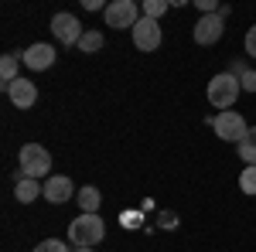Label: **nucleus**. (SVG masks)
I'll return each instance as SVG.
<instances>
[{
  "label": "nucleus",
  "instance_id": "f3484780",
  "mask_svg": "<svg viewBox=\"0 0 256 252\" xmlns=\"http://www.w3.org/2000/svg\"><path fill=\"white\" fill-rule=\"evenodd\" d=\"M102 44H106L102 31H86V34H82V41H79V51H82V55H96Z\"/></svg>",
  "mask_w": 256,
  "mask_h": 252
},
{
  "label": "nucleus",
  "instance_id": "6e6552de",
  "mask_svg": "<svg viewBox=\"0 0 256 252\" xmlns=\"http://www.w3.org/2000/svg\"><path fill=\"white\" fill-rule=\"evenodd\" d=\"M130 34H134V44H137L140 51H158L160 41H164V34H160V24H158V20H150V17H140L137 27H134Z\"/></svg>",
  "mask_w": 256,
  "mask_h": 252
},
{
  "label": "nucleus",
  "instance_id": "412c9836",
  "mask_svg": "<svg viewBox=\"0 0 256 252\" xmlns=\"http://www.w3.org/2000/svg\"><path fill=\"white\" fill-rule=\"evenodd\" d=\"M120 225L123 229H140V212H123L120 215Z\"/></svg>",
  "mask_w": 256,
  "mask_h": 252
},
{
  "label": "nucleus",
  "instance_id": "7ed1b4c3",
  "mask_svg": "<svg viewBox=\"0 0 256 252\" xmlns=\"http://www.w3.org/2000/svg\"><path fill=\"white\" fill-rule=\"evenodd\" d=\"M106 239V222L99 218V215H79L72 225H68V242L79 249V246H99Z\"/></svg>",
  "mask_w": 256,
  "mask_h": 252
},
{
  "label": "nucleus",
  "instance_id": "f257e3e1",
  "mask_svg": "<svg viewBox=\"0 0 256 252\" xmlns=\"http://www.w3.org/2000/svg\"><path fill=\"white\" fill-rule=\"evenodd\" d=\"M239 92H242V85H239V78L232 75V72H218V75H212L208 89H205L208 102L216 106L218 113L232 109V106H236V99H239Z\"/></svg>",
  "mask_w": 256,
  "mask_h": 252
},
{
  "label": "nucleus",
  "instance_id": "39448f33",
  "mask_svg": "<svg viewBox=\"0 0 256 252\" xmlns=\"http://www.w3.org/2000/svg\"><path fill=\"white\" fill-rule=\"evenodd\" d=\"M140 17H144V14H140V7L134 0H113V3H106V10H102L106 27H120V31H126V27L134 31Z\"/></svg>",
  "mask_w": 256,
  "mask_h": 252
},
{
  "label": "nucleus",
  "instance_id": "423d86ee",
  "mask_svg": "<svg viewBox=\"0 0 256 252\" xmlns=\"http://www.w3.org/2000/svg\"><path fill=\"white\" fill-rule=\"evenodd\" d=\"M52 34H55V41L58 44H65V48H79V41H82V24L76 14H55L52 17Z\"/></svg>",
  "mask_w": 256,
  "mask_h": 252
},
{
  "label": "nucleus",
  "instance_id": "f8f14e48",
  "mask_svg": "<svg viewBox=\"0 0 256 252\" xmlns=\"http://www.w3.org/2000/svg\"><path fill=\"white\" fill-rule=\"evenodd\" d=\"M14 198H18L20 205H31V201H38V198H44V184H38V181H31V177H18V188H14Z\"/></svg>",
  "mask_w": 256,
  "mask_h": 252
},
{
  "label": "nucleus",
  "instance_id": "a878e982",
  "mask_svg": "<svg viewBox=\"0 0 256 252\" xmlns=\"http://www.w3.org/2000/svg\"><path fill=\"white\" fill-rule=\"evenodd\" d=\"M76 252H96V249H89V246H79V249H76Z\"/></svg>",
  "mask_w": 256,
  "mask_h": 252
},
{
  "label": "nucleus",
  "instance_id": "9d476101",
  "mask_svg": "<svg viewBox=\"0 0 256 252\" xmlns=\"http://www.w3.org/2000/svg\"><path fill=\"white\" fill-rule=\"evenodd\" d=\"M55 58H58V51L52 48V44H44V41H38V44H31L24 55H20V61L31 68V72H48L52 65H55Z\"/></svg>",
  "mask_w": 256,
  "mask_h": 252
},
{
  "label": "nucleus",
  "instance_id": "6ab92c4d",
  "mask_svg": "<svg viewBox=\"0 0 256 252\" xmlns=\"http://www.w3.org/2000/svg\"><path fill=\"white\" fill-rule=\"evenodd\" d=\"M31 252H68V246H65L62 239H48V242H41V246H34Z\"/></svg>",
  "mask_w": 256,
  "mask_h": 252
},
{
  "label": "nucleus",
  "instance_id": "aec40b11",
  "mask_svg": "<svg viewBox=\"0 0 256 252\" xmlns=\"http://www.w3.org/2000/svg\"><path fill=\"white\" fill-rule=\"evenodd\" d=\"M158 225L171 232V229H178V215L174 212H158Z\"/></svg>",
  "mask_w": 256,
  "mask_h": 252
},
{
  "label": "nucleus",
  "instance_id": "393cba45",
  "mask_svg": "<svg viewBox=\"0 0 256 252\" xmlns=\"http://www.w3.org/2000/svg\"><path fill=\"white\" fill-rule=\"evenodd\" d=\"M82 7H86V10H99V7H102V0H82ZM102 10H106V7H102Z\"/></svg>",
  "mask_w": 256,
  "mask_h": 252
},
{
  "label": "nucleus",
  "instance_id": "4be33fe9",
  "mask_svg": "<svg viewBox=\"0 0 256 252\" xmlns=\"http://www.w3.org/2000/svg\"><path fill=\"white\" fill-rule=\"evenodd\" d=\"M242 48H246V55L250 58H256V24L246 31V41H242Z\"/></svg>",
  "mask_w": 256,
  "mask_h": 252
},
{
  "label": "nucleus",
  "instance_id": "20e7f679",
  "mask_svg": "<svg viewBox=\"0 0 256 252\" xmlns=\"http://www.w3.org/2000/svg\"><path fill=\"white\" fill-rule=\"evenodd\" d=\"M208 126H212L216 136H218V140H226V143H239L242 136L250 133V126H246L242 113H236V109H226V113H218V116H208Z\"/></svg>",
  "mask_w": 256,
  "mask_h": 252
},
{
  "label": "nucleus",
  "instance_id": "a211bd4d",
  "mask_svg": "<svg viewBox=\"0 0 256 252\" xmlns=\"http://www.w3.org/2000/svg\"><path fill=\"white\" fill-rule=\"evenodd\" d=\"M239 191L256 198V167H242V174H239Z\"/></svg>",
  "mask_w": 256,
  "mask_h": 252
},
{
  "label": "nucleus",
  "instance_id": "0eeeda50",
  "mask_svg": "<svg viewBox=\"0 0 256 252\" xmlns=\"http://www.w3.org/2000/svg\"><path fill=\"white\" fill-rule=\"evenodd\" d=\"M222 34H226V20L218 17V14H202L198 24L192 27V38H195V44H202V48L216 44Z\"/></svg>",
  "mask_w": 256,
  "mask_h": 252
},
{
  "label": "nucleus",
  "instance_id": "f03ea898",
  "mask_svg": "<svg viewBox=\"0 0 256 252\" xmlns=\"http://www.w3.org/2000/svg\"><path fill=\"white\" fill-rule=\"evenodd\" d=\"M18 164H20V177L41 181V177H48V171H52V154L41 143H24L18 150Z\"/></svg>",
  "mask_w": 256,
  "mask_h": 252
},
{
  "label": "nucleus",
  "instance_id": "4468645a",
  "mask_svg": "<svg viewBox=\"0 0 256 252\" xmlns=\"http://www.w3.org/2000/svg\"><path fill=\"white\" fill-rule=\"evenodd\" d=\"M236 150H239V160L246 167H256V126H250V133L236 143Z\"/></svg>",
  "mask_w": 256,
  "mask_h": 252
},
{
  "label": "nucleus",
  "instance_id": "2eb2a0df",
  "mask_svg": "<svg viewBox=\"0 0 256 252\" xmlns=\"http://www.w3.org/2000/svg\"><path fill=\"white\" fill-rule=\"evenodd\" d=\"M168 10H171V0H144L140 3V14L150 17V20H160Z\"/></svg>",
  "mask_w": 256,
  "mask_h": 252
},
{
  "label": "nucleus",
  "instance_id": "1a4fd4ad",
  "mask_svg": "<svg viewBox=\"0 0 256 252\" xmlns=\"http://www.w3.org/2000/svg\"><path fill=\"white\" fill-rule=\"evenodd\" d=\"M4 92H7V99H10L18 109H31V106L38 102V85H34L31 78H14L10 85H4Z\"/></svg>",
  "mask_w": 256,
  "mask_h": 252
},
{
  "label": "nucleus",
  "instance_id": "b1692460",
  "mask_svg": "<svg viewBox=\"0 0 256 252\" xmlns=\"http://www.w3.org/2000/svg\"><path fill=\"white\" fill-rule=\"evenodd\" d=\"M229 72H232V75H236V78H242V75H246V72H250V65H246V61H242V58H236V61H232V65H229Z\"/></svg>",
  "mask_w": 256,
  "mask_h": 252
},
{
  "label": "nucleus",
  "instance_id": "ddd939ff",
  "mask_svg": "<svg viewBox=\"0 0 256 252\" xmlns=\"http://www.w3.org/2000/svg\"><path fill=\"white\" fill-rule=\"evenodd\" d=\"M76 201H79L82 215H96V208L102 205V194H99V188H92V184H86V188H79V194H76Z\"/></svg>",
  "mask_w": 256,
  "mask_h": 252
},
{
  "label": "nucleus",
  "instance_id": "9b49d317",
  "mask_svg": "<svg viewBox=\"0 0 256 252\" xmlns=\"http://www.w3.org/2000/svg\"><path fill=\"white\" fill-rule=\"evenodd\" d=\"M76 194H79L76 184H72L65 174H52L48 181H44V198H48L52 205H65V201H72Z\"/></svg>",
  "mask_w": 256,
  "mask_h": 252
},
{
  "label": "nucleus",
  "instance_id": "dca6fc26",
  "mask_svg": "<svg viewBox=\"0 0 256 252\" xmlns=\"http://www.w3.org/2000/svg\"><path fill=\"white\" fill-rule=\"evenodd\" d=\"M18 68H20V58H18V55H4V58H0V78H4V85H10L14 78H20Z\"/></svg>",
  "mask_w": 256,
  "mask_h": 252
},
{
  "label": "nucleus",
  "instance_id": "5701e85b",
  "mask_svg": "<svg viewBox=\"0 0 256 252\" xmlns=\"http://www.w3.org/2000/svg\"><path fill=\"white\" fill-rule=\"evenodd\" d=\"M239 85H242V92H256V68H250L246 75L239 78Z\"/></svg>",
  "mask_w": 256,
  "mask_h": 252
}]
</instances>
